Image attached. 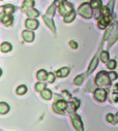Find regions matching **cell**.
Wrapping results in <instances>:
<instances>
[{
	"label": "cell",
	"instance_id": "obj_6",
	"mask_svg": "<svg viewBox=\"0 0 118 131\" xmlns=\"http://www.w3.org/2000/svg\"><path fill=\"white\" fill-rule=\"evenodd\" d=\"M94 97L97 101L104 102L107 99V91L104 89H96L94 91Z\"/></svg>",
	"mask_w": 118,
	"mask_h": 131
},
{
	"label": "cell",
	"instance_id": "obj_25",
	"mask_svg": "<svg viewBox=\"0 0 118 131\" xmlns=\"http://www.w3.org/2000/svg\"><path fill=\"white\" fill-rule=\"evenodd\" d=\"M26 92H27V88H26V86H24V85L19 86L18 89H17V94H18V95H24Z\"/></svg>",
	"mask_w": 118,
	"mask_h": 131
},
{
	"label": "cell",
	"instance_id": "obj_3",
	"mask_svg": "<svg viewBox=\"0 0 118 131\" xmlns=\"http://www.w3.org/2000/svg\"><path fill=\"white\" fill-rule=\"evenodd\" d=\"M70 116L72 118V122H73V125L74 127L77 129V130H83V124H82V121L80 119V117L78 115H76L74 113V111H70Z\"/></svg>",
	"mask_w": 118,
	"mask_h": 131
},
{
	"label": "cell",
	"instance_id": "obj_22",
	"mask_svg": "<svg viewBox=\"0 0 118 131\" xmlns=\"http://www.w3.org/2000/svg\"><path fill=\"white\" fill-rule=\"evenodd\" d=\"M11 50H12L11 43H8V42H3V43L1 45V51H2L3 53H8Z\"/></svg>",
	"mask_w": 118,
	"mask_h": 131
},
{
	"label": "cell",
	"instance_id": "obj_36",
	"mask_svg": "<svg viewBox=\"0 0 118 131\" xmlns=\"http://www.w3.org/2000/svg\"><path fill=\"white\" fill-rule=\"evenodd\" d=\"M117 100H118V94L113 93V94H112V101H113V102H116Z\"/></svg>",
	"mask_w": 118,
	"mask_h": 131
},
{
	"label": "cell",
	"instance_id": "obj_23",
	"mask_svg": "<svg viewBox=\"0 0 118 131\" xmlns=\"http://www.w3.org/2000/svg\"><path fill=\"white\" fill-rule=\"evenodd\" d=\"M100 58H101L102 62L107 63V62L109 61V54H108V52H106V51L102 52V53H101V55H100Z\"/></svg>",
	"mask_w": 118,
	"mask_h": 131
},
{
	"label": "cell",
	"instance_id": "obj_30",
	"mask_svg": "<svg viewBox=\"0 0 118 131\" xmlns=\"http://www.w3.org/2000/svg\"><path fill=\"white\" fill-rule=\"evenodd\" d=\"M35 89L37 90V91H43V90H45L46 89V85L44 84V83H37L36 85H35Z\"/></svg>",
	"mask_w": 118,
	"mask_h": 131
},
{
	"label": "cell",
	"instance_id": "obj_38",
	"mask_svg": "<svg viewBox=\"0 0 118 131\" xmlns=\"http://www.w3.org/2000/svg\"><path fill=\"white\" fill-rule=\"evenodd\" d=\"M113 3H114V0H110L109 5H108V8L110 9V12H112V10H113Z\"/></svg>",
	"mask_w": 118,
	"mask_h": 131
},
{
	"label": "cell",
	"instance_id": "obj_31",
	"mask_svg": "<svg viewBox=\"0 0 118 131\" xmlns=\"http://www.w3.org/2000/svg\"><path fill=\"white\" fill-rule=\"evenodd\" d=\"M117 37H118V29L115 31V33L112 35V38H111V40H110V42H109V47H111V45L117 39Z\"/></svg>",
	"mask_w": 118,
	"mask_h": 131
},
{
	"label": "cell",
	"instance_id": "obj_40",
	"mask_svg": "<svg viewBox=\"0 0 118 131\" xmlns=\"http://www.w3.org/2000/svg\"><path fill=\"white\" fill-rule=\"evenodd\" d=\"M116 120H117V122H118V113L116 114Z\"/></svg>",
	"mask_w": 118,
	"mask_h": 131
},
{
	"label": "cell",
	"instance_id": "obj_41",
	"mask_svg": "<svg viewBox=\"0 0 118 131\" xmlns=\"http://www.w3.org/2000/svg\"><path fill=\"white\" fill-rule=\"evenodd\" d=\"M1 73H2V71H1V69H0V75H1Z\"/></svg>",
	"mask_w": 118,
	"mask_h": 131
},
{
	"label": "cell",
	"instance_id": "obj_28",
	"mask_svg": "<svg viewBox=\"0 0 118 131\" xmlns=\"http://www.w3.org/2000/svg\"><path fill=\"white\" fill-rule=\"evenodd\" d=\"M55 7H56V5H55V4L51 5V6L49 7L48 12H47V15H48V16H50V17H53V15H54V13H55Z\"/></svg>",
	"mask_w": 118,
	"mask_h": 131
},
{
	"label": "cell",
	"instance_id": "obj_12",
	"mask_svg": "<svg viewBox=\"0 0 118 131\" xmlns=\"http://www.w3.org/2000/svg\"><path fill=\"white\" fill-rule=\"evenodd\" d=\"M97 56H95L93 59H92V61H91V63H90V65H89V67H88V71H87V73L89 74V73H91L95 68H96V66H97Z\"/></svg>",
	"mask_w": 118,
	"mask_h": 131
},
{
	"label": "cell",
	"instance_id": "obj_8",
	"mask_svg": "<svg viewBox=\"0 0 118 131\" xmlns=\"http://www.w3.org/2000/svg\"><path fill=\"white\" fill-rule=\"evenodd\" d=\"M25 25H26V27H27L28 29L35 30V29H37V27H38V22H37L36 20H34V19H32V18H31V19L26 20Z\"/></svg>",
	"mask_w": 118,
	"mask_h": 131
},
{
	"label": "cell",
	"instance_id": "obj_37",
	"mask_svg": "<svg viewBox=\"0 0 118 131\" xmlns=\"http://www.w3.org/2000/svg\"><path fill=\"white\" fill-rule=\"evenodd\" d=\"M70 46H71V48H72V49H77V48H78L77 42H75V41H73V40H71V41H70Z\"/></svg>",
	"mask_w": 118,
	"mask_h": 131
},
{
	"label": "cell",
	"instance_id": "obj_16",
	"mask_svg": "<svg viewBox=\"0 0 118 131\" xmlns=\"http://www.w3.org/2000/svg\"><path fill=\"white\" fill-rule=\"evenodd\" d=\"M41 95H42V97L44 98V99H46V100L51 99V97H52V93H51V91H50V90H48V89L43 90V91H42V93H41Z\"/></svg>",
	"mask_w": 118,
	"mask_h": 131
},
{
	"label": "cell",
	"instance_id": "obj_33",
	"mask_svg": "<svg viewBox=\"0 0 118 131\" xmlns=\"http://www.w3.org/2000/svg\"><path fill=\"white\" fill-rule=\"evenodd\" d=\"M107 121L111 124H114L115 123V120H114V116L112 114H108L107 115Z\"/></svg>",
	"mask_w": 118,
	"mask_h": 131
},
{
	"label": "cell",
	"instance_id": "obj_39",
	"mask_svg": "<svg viewBox=\"0 0 118 131\" xmlns=\"http://www.w3.org/2000/svg\"><path fill=\"white\" fill-rule=\"evenodd\" d=\"M65 1V0H56V1L54 2V4L57 6V5H60V3H63Z\"/></svg>",
	"mask_w": 118,
	"mask_h": 131
},
{
	"label": "cell",
	"instance_id": "obj_32",
	"mask_svg": "<svg viewBox=\"0 0 118 131\" xmlns=\"http://www.w3.org/2000/svg\"><path fill=\"white\" fill-rule=\"evenodd\" d=\"M47 81H48V83H49V84H52V83L55 81V75H54V73H52V72L48 73V78H47Z\"/></svg>",
	"mask_w": 118,
	"mask_h": 131
},
{
	"label": "cell",
	"instance_id": "obj_26",
	"mask_svg": "<svg viewBox=\"0 0 118 131\" xmlns=\"http://www.w3.org/2000/svg\"><path fill=\"white\" fill-rule=\"evenodd\" d=\"M79 106H80V100H79V99H77V98H73V101H72V107H73L74 110H77V108H79Z\"/></svg>",
	"mask_w": 118,
	"mask_h": 131
},
{
	"label": "cell",
	"instance_id": "obj_9",
	"mask_svg": "<svg viewBox=\"0 0 118 131\" xmlns=\"http://www.w3.org/2000/svg\"><path fill=\"white\" fill-rule=\"evenodd\" d=\"M52 17H50V16H48V15H46V16H44L43 17V19H44V21H45V23L47 24V26L54 32L55 33V31H56V28H55V25H54V22L52 21V19H51Z\"/></svg>",
	"mask_w": 118,
	"mask_h": 131
},
{
	"label": "cell",
	"instance_id": "obj_1",
	"mask_svg": "<svg viewBox=\"0 0 118 131\" xmlns=\"http://www.w3.org/2000/svg\"><path fill=\"white\" fill-rule=\"evenodd\" d=\"M95 84L99 87H105L111 85V79L106 71H101L95 78Z\"/></svg>",
	"mask_w": 118,
	"mask_h": 131
},
{
	"label": "cell",
	"instance_id": "obj_5",
	"mask_svg": "<svg viewBox=\"0 0 118 131\" xmlns=\"http://www.w3.org/2000/svg\"><path fill=\"white\" fill-rule=\"evenodd\" d=\"M112 20V16L111 15H103L102 18L99 19V27L100 29H105L108 24L111 22Z\"/></svg>",
	"mask_w": 118,
	"mask_h": 131
},
{
	"label": "cell",
	"instance_id": "obj_20",
	"mask_svg": "<svg viewBox=\"0 0 118 131\" xmlns=\"http://www.w3.org/2000/svg\"><path fill=\"white\" fill-rule=\"evenodd\" d=\"M75 17H76V13H74V10H73L72 13L65 15V17H64V22L70 23V22H72V21L75 19Z\"/></svg>",
	"mask_w": 118,
	"mask_h": 131
},
{
	"label": "cell",
	"instance_id": "obj_24",
	"mask_svg": "<svg viewBox=\"0 0 118 131\" xmlns=\"http://www.w3.org/2000/svg\"><path fill=\"white\" fill-rule=\"evenodd\" d=\"M116 26H117V24L115 23V24H113L112 26H110V27L107 29V32L105 33V36H104V39H108V38H109V35H110V33H111L112 31H113V29H115V28H116Z\"/></svg>",
	"mask_w": 118,
	"mask_h": 131
},
{
	"label": "cell",
	"instance_id": "obj_4",
	"mask_svg": "<svg viewBox=\"0 0 118 131\" xmlns=\"http://www.w3.org/2000/svg\"><path fill=\"white\" fill-rule=\"evenodd\" d=\"M67 108V102L65 100H58L53 104V110L58 114H63V111Z\"/></svg>",
	"mask_w": 118,
	"mask_h": 131
},
{
	"label": "cell",
	"instance_id": "obj_34",
	"mask_svg": "<svg viewBox=\"0 0 118 131\" xmlns=\"http://www.w3.org/2000/svg\"><path fill=\"white\" fill-rule=\"evenodd\" d=\"M62 96L65 98V100H70L71 98H72V97H71V94H70L66 90H63V91H62Z\"/></svg>",
	"mask_w": 118,
	"mask_h": 131
},
{
	"label": "cell",
	"instance_id": "obj_10",
	"mask_svg": "<svg viewBox=\"0 0 118 131\" xmlns=\"http://www.w3.org/2000/svg\"><path fill=\"white\" fill-rule=\"evenodd\" d=\"M22 36H23V39L27 42H31L34 39V34L31 31H24L22 33Z\"/></svg>",
	"mask_w": 118,
	"mask_h": 131
},
{
	"label": "cell",
	"instance_id": "obj_17",
	"mask_svg": "<svg viewBox=\"0 0 118 131\" xmlns=\"http://www.w3.org/2000/svg\"><path fill=\"white\" fill-rule=\"evenodd\" d=\"M47 78H48V73H47L46 70L41 69V70L37 72V79H38L40 81H45V80H47Z\"/></svg>",
	"mask_w": 118,
	"mask_h": 131
},
{
	"label": "cell",
	"instance_id": "obj_13",
	"mask_svg": "<svg viewBox=\"0 0 118 131\" xmlns=\"http://www.w3.org/2000/svg\"><path fill=\"white\" fill-rule=\"evenodd\" d=\"M70 73V69L67 68V67H63V68H60L57 72H56V75L58 77V78H64V77H66L67 74Z\"/></svg>",
	"mask_w": 118,
	"mask_h": 131
},
{
	"label": "cell",
	"instance_id": "obj_35",
	"mask_svg": "<svg viewBox=\"0 0 118 131\" xmlns=\"http://www.w3.org/2000/svg\"><path fill=\"white\" fill-rule=\"evenodd\" d=\"M109 77H110L111 81H114V80L117 79V73H116V72H110V73H109Z\"/></svg>",
	"mask_w": 118,
	"mask_h": 131
},
{
	"label": "cell",
	"instance_id": "obj_18",
	"mask_svg": "<svg viewBox=\"0 0 118 131\" xmlns=\"http://www.w3.org/2000/svg\"><path fill=\"white\" fill-rule=\"evenodd\" d=\"M27 15L30 17V18H37L38 16H40V13L37 12V10H35V9H33V8H30V9H28L27 12Z\"/></svg>",
	"mask_w": 118,
	"mask_h": 131
},
{
	"label": "cell",
	"instance_id": "obj_2",
	"mask_svg": "<svg viewBox=\"0 0 118 131\" xmlns=\"http://www.w3.org/2000/svg\"><path fill=\"white\" fill-rule=\"evenodd\" d=\"M91 5L89 3H83L79 6L78 8V13L80 14V16H82L85 19H90L92 17V9H91Z\"/></svg>",
	"mask_w": 118,
	"mask_h": 131
},
{
	"label": "cell",
	"instance_id": "obj_7",
	"mask_svg": "<svg viewBox=\"0 0 118 131\" xmlns=\"http://www.w3.org/2000/svg\"><path fill=\"white\" fill-rule=\"evenodd\" d=\"M73 9H74L73 5L68 2H63L60 4V6H59V13L61 15H67V14L72 13Z\"/></svg>",
	"mask_w": 118,
	"mask_h": 131
},
{
	"label": "cell",
	"instance_id": "obj_11",
	"mask_svg": "<svg viewBox=\"0 0 118 131\" xmlns=\"http://www.w3.org/2000/svg\"><path fill=\"white\" fill-rule=\"evenodd\" d=\"M0 19H1V21H2V23L3 24H5V25H7V26H9V25H12L13 24V18H12V16H9V15H7V14H5L4 16H0Z\"/></svg>",
	"mask_w": 118,
	"mask_h": 131
},
{
	"label": "cell",
	"instance_id": "obj_15",
	"mask_svg": "<svg viewBox=\"0 0 118 131\" xmlns=\"http://www.w3.org/2000/svg\"><path fill=\"white\" fill-rule=\"evenodd\" d=\"M9 111V106L7 103L5 102H0V114L1 115H4L6 113H8Z\"/></svg>",
	"mask_w": 118,
	"mask_h": 131
},
{
	"label": "cell",
	"instance_id": "obj_19",
	"mask_svg": "<svg viewBox=\"0 0 118 131\" xmlns=\"http://www.w3.org/2000/svg\"><path fill=\"white\" fill-rule=\"evenodd\" d=\"M90 5H91L92 8L97 9V8H100L102 6V1H101V0H91V1H90Z\"/></svg>",
	"mask_w": 118,
	"mask_h": 131
},
{
	"label": "cell",
	"instance_id": "obj_14",
	"mask_svg": "<svg viewBox=\"0 0 118 131\" xmlns=\"http://www.w3.org/2000/svg\"><path fill=\"white\" fill-rule=\"evenodd\" d=\"M33 5H34V3H33V1H32V0H25V2L23 3V7H22V10H24V12H27L28 9L32 8V7H33Z\"/></svg>",
	"mask_w": 118,
	"mask_h": 131
},
{
	"label": "cell",
	"instance_id": "obj_27",
	"mask_svg": "<svg viewBox=\"0 0 118 131\" xmlns=\"http://www.w3.org/2000/svg\"><path fill=\"white\" fill-rule=\"evenodd\" d=\"M107 67L109 69H114L116 67V61L115 60H110L107 62Z\"/></svg>",
	"mask_w": 118,
	"mask_h": 131
},
{
	"label": "cell",
	"instance_id": "obj_29",
	"mask_svg": "<svg viewBox=\"0 0 118 131\" xmlns=\"http://www.w3.org/2000/svg\"><path fill=\"white\" fill-rule=\"evenodd\" d=\"M83 79H84V77H83V75H78V77L74 80V83H75L76 85L80 86V85L83 83Z\"/></svg>",
	"mask_w": 118,
	"mask_h": 131
},
{
	"label": "cell",
	"instance_id": "obj_21",
	"mask_svg": "<svg viewBox=\"0 0 118 131\" xmlns=\"http://www.w3.org/2000/svg\"><path fill=\"white\" fill-rule=\"evenodd\" d=\"M15 10H16V7H15L14 5H12V4H7V5L4 6V12H5V14H7V15L13 14Z\"/></svg>",
	"mask_w": 118,
	"mask_h": 131
}]
</instances>
